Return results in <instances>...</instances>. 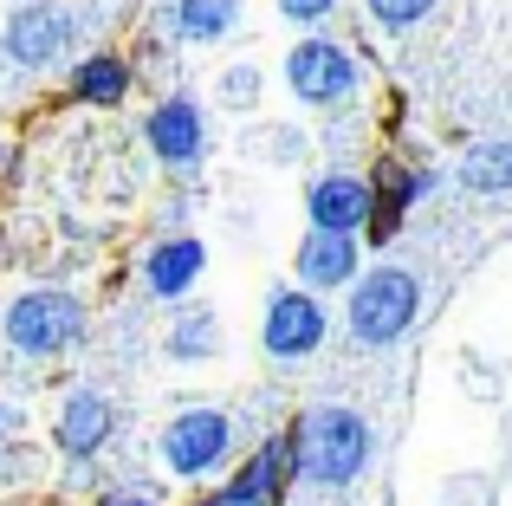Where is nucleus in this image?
Here are the masks:
<instances>
[{
  "label": "nucleus",
  "instance_id": "f3484780",
  "mask_svg": "<svg viewBox=\"0 0 512 506\" xmlns=\"http://www.w3.org/2000/svg\"><path fill=\"white\" fill-rule=\"evenodd\" d=\"M240 26V0H175V33L188 46H214Z\"/></svg>",
  "mask_w": 512,
  "mask_h": 506
},
{
  "label": "nucleus",
  "instance_id": "423d86ee",
  "mask_svg": "<svg viewBox=\"0 0 512 506\" xmlns=\"http://www.w3.org/2000/svg\"><path fill=\"white\" fill-rule=\"evenodd\" d=\"M325 331H331V312H325L318 292L279 286L273 299H266V318H260V351L273 357V364H305V357H318Z\"/></svg>",
  "mask_w": 512,
  "mask_h": 506
},
{
  "label": "nucleus",
  "instance_id": "9b49d317",
  "mask_svg": "<svg viewBox=\"0 0 512 506\" xmlns=\"http://www.w3.org/2000/svg\"><path fill=\"white\" fill-rule=\"evenodd\" d=\"M111 435H117V409H111V396L104 390H72L59 403V422H52V442L65 448L72 461H91V455H104L111 448Z\"/></svg>",
  "mask_w": 512,
  "mask_h": 506
},
{
  "label": "nucleus",
  "instance_id": "6e6552de",
  "mask_svg": "<svg viewBox=\"0 0 512 506\" xmlns=\"http://www.w3.org/2000/svg\"><path fill=\"white\" fill-rule=\"evenodd\" d=\"M72 33L78 26L59 0H26L7 20V33H0V52H7L20 72H52V65L65 59V46H72Z\"/></svg>",
  "mask_w": 512,
  "mask_h": 506
},
{
  "label": "nucleus",
  "instance_id": "0eeeda50",
  "mask_svg": "<svg viewBox=\"0 0 512 506\" xmlns=\"http://www.w3.org/2000/svg\"><path fill=\"white\" fill-rule=\"evenodd\" d=\"M143 143H150V156L163 169H201L208 163V111L195 98H182V91H169L143 117Z\"/></svg>",
  "mask_w": 512,
  "mask_h": 506
},
{
  "label": "nucleus",
  "instance_id": "2eb2a0df",
  "mask_svg": "<svg viewBox=\"0 0 512 506\" xmlns=\"http://www.w3.org/2000/svg\"><path fill=\"white\" fill-rule=\"evenodd\" d=\"M65 91H72V104H104L111 111V104L130 98V59L124 52H85L65 78Z\"/></svg>",
  "mask_w": 512,
  "mask_h": 506
},
{
  "label": "nucleus",
  "instance_id": "4be33fe9",
  "mask_svg": "<svg viewBox=\"0 0 512 506\" xmlns=\"http://www.w3.org/2000/svg\"><path fill=\"white\" fill-rule=\"evenodd\" d=\"M98 506H156V494H137V487H130V494H104Z\"/></svg>",
  "mask_w": 512,
  "mask_h": 506
},
{
  "label": "nucleus",
  "instance_id": "4468645a",
  "mask_svg": "<svg viewBox=\"0 0 512 506\" xmlns=\"http://www.w3.org/2000/svg\"><path fill=\"white\" fill-rule=\"evenodd\" d=\"M428 182H435L428 169H402V163L376 169V176H370V202H376L370 208V234H376V241H389V234L402 228V215L428 195Z\"/></svg>",
  "mask_w": 512,
  "mask_h": 506
},
{
  "label": "nucleus",
  "instance_id": "a211bd4d",
  "mask_svg": "<svg viewBox=\"0 0 512 506\" xmlns=\"http://www.w3.org/2000/svg\"><path fill=\"white\" fill-rule=\"evenodd\" d=\"M461 182H467V189H480V195L512 189V143H474L467 163H461Z\"/></svg>",
  "mask_w": 512,
  "mask_h": 506
},
{
  "label": "nucleus",
  "instance_id": "1a4fd4ad",
  "mask_svg": "<svg viewBox=\"0 0 512 506\" xmlns=\"http://www.w3.org/2000/svg\"><path fill=\"white\" fill-rule=\"evenodd\" d=\"M370 176H357V169H331V176H318L312 189H305V221H312V234H344V241H363V228H370Z\"/></svg>",
  "mask_w": 512,
  "mask_h": 506
},
{
  "label": "nucleus",
  "instance_id": "7ed1b4c3",
  "mask_svg": "<svg viewBox=\"0 0 512 506\" xmlns=\"http://www.w3.org/2000/svg\"><path fill=\"white\" fill-rule=\"evenodd\" d=\"M0 331H7V344L20 357H65L85 338V299L65 292V286H26L20 299L7 305Z\"/></svg>",
  "mask_w": 512,
  "mask_h": 506
},
{
  "label": "nucleus",
  "instance_id": "6ab92c4d",
  "mask_svg": "<svg viewBox=\"0 0 512 506\" xmlns=\"http://www.w3.org/2000/svg\"><path fill=\"white\" fill-rule=\"evenodd\" d=\"M260 65H227L221 72V85H214V98L227 104V111H253V104H260Z\"/></svg>",
  "mask_w": 512,
  "mask_h": 506
},
{
  "label": "nucleus",
  "instance_id": "f257e3e1",
  "mask_svg": "<svg viewBox=\"0 0 512 506\" xmlns=\"http://www.w3.org/2000/svg\"><path fill=\"white\" fill-rule=\"evenodd\" d=\"M286 448H292V474H299V481L350 487L370 468L376 435L350 403H312V409H299V422L286 429Z\"/></svg>",
  "mask_w": 512,
  "mask_h": 506
},
{
  "label": "nucleus",
  "instance_id": "20e7f679",
  "mask_svg": "<svg viewBox=\"0 0 512 506\" xmlns=\"http://www.w3.org/2000/svg\"><path fill=\"white\" fill-rule=\"evenodd\" d=\"M286 85L305 111H344L350 98L363 91V65L344 39H325V33H305L299 46L286 52Z\"/></svg>",
  "mask_w": 512,
  "mask_h": 506
},
{
  "label": "nucleus",
  "instance_id": "412c9836",
  "mask_svg": "<svg viewBox=\"0 0 512 506\" xmlns=\"http://www.w3.org/2000/svg\"><path fill=\"white\" fill-rule=\"evenodd\" d=\"M273 7H279V20H292V26L312 33V26H325L331 13H338V0H273Z\"/></svg>",
  "mask_w": 512,
  "mask_h": 506
},
{
  "label": "nucleus",
  "instance_id": "f8f14e48",
  "mask_svg": "<svg viewBox=\"0 0 512 506\" xmlns=\"http://www.w3.org/2000/svg\"><path fill=\"white\" fill-rule=\"evenodd\" d=\"M286 481H292V448H286V435H266L260 455L240 461V474H234V481H227L208 506H279Z\"/></svg>",
  "mask_w": 512,
  "mask_h": 506
},
{
  "label": "nucleus",
  "instance_id": "dca6fc26",
  "mask_svg": "<svg viewBox=\"0 0 512 506\" xmlns=\"http://www.w3.org/2000/svg\"><path fill=\"white\" fill-rule=\"evenodd\" d=\"M163 351L175 364H208V357H221V318H214L208 305H182V318L169 325Z\"/></svg>",
  "mask_w": 512,
  "mask_h": 506
},
{
  "label": "nucleus",
  "instance_id": "5701e85b",
  "mask_svg": "<svg viewBox=\"0 0 512 506\" xmlns=\"http://www.w3.org/2000/svg\"><path fill=\"white\" fill-rule=\"evenodd\" d=\"M0 455H7V403H0Z\"/></svg>",
  "mask_w": 512,
  "mask_h": 506
},
{
  "label": "nucleus",
  "instance_id": "f03ea898",
  "mask_svg": "<svg viewBox=\"0 0 512 506\" xmlns=\"http://www.w3.org/2000/svg\"><path fill=\"white\" fill-rule=\"evenodd\" d=\"M415 318H422V279H415L409 266H370V273H357L350 305H344V325H350L357 344L383 351V344L409 338Z\"/></svg>",
  "mask_w": 512,
  "mask_h": 506
},
{
  "label": "nucleus",
  "instance_id": "aec40b11",
  "mask_svg": "<svg viewBox=\"0 0 512 506\" xmlns=\"http://www.w3.org/2000/svg\"><path fill=\"white\" fill-rule=\"evenodd\" d=\"M363 7H370V20L383 33H409V26H422L435 13V0H363Z\"/></svg>",
  "mask_w": 512,
  "mask_h": 506
},
{
  "label": "nucleus",
  "instance_id": "9d476101",
  "mask_svg": "<svg viewBox=\"0 0 512 506\" xmlns=\"http://www.w3.org/2000/svg\"><path fill=\"white\" fill-rule=\"evenodd\" d=\"M201 273H208V241H201V234H163V241H150V253L137 260V279H143L150 299H182Z\"/></svg>",
  "mask_w": 512,
  "mask_h": 506
},
{
  "label": "nucleus",
  "instance_id": "39448f33",
  "mask_svg": "<svg viewBox=\"0 0 512 506\" xmlns=\"http://www.w3.org/2000/svg\"><path fill=\"white\" fill-rule=\"evenodd\" d=\"M227 455H234V416H227V409H214V403L175 409V422L163 429V468L175 481H201V474H214Z\"/></svg>",
  "mask_w": 512,
  "mask_h": 506
},
{
  "label": "nucleus",
  "instance_id": "ddd939ff",
  "mask_svg": "<svg viewBox=\"0 0 512 506\" xmlns=\"http://www.w3.org/2000/svg\"><path fill=\"white\" fill-rule=\"evenodd\" d=\"M357 266H363V247L344 241V234H305L299 253H292V273H299L305 292H338V286H357Z\"/></svg>",
  "mask_w": 512,
  "mask_h": 506
}]
</instances>
